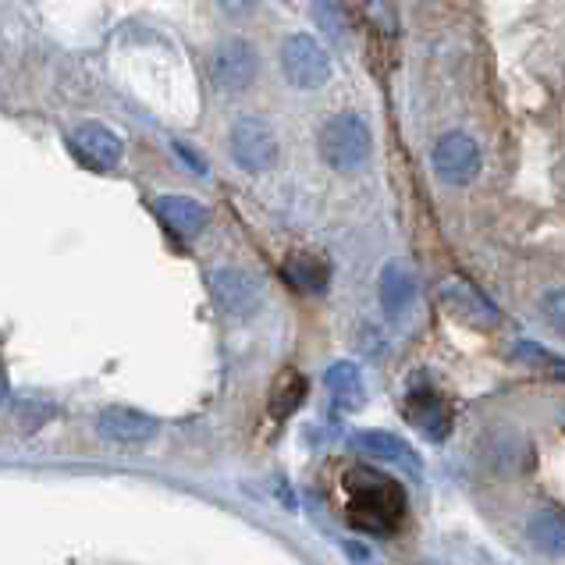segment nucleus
Masks as SVG:
<instances>
[{
    "mask_svg": "<svg viewBox=\"0 0 565 565\" xmlns=\"http://www.w3.org/2000/svg\"><path fill=\"white\" fill-rule=\"evenodd\" d=\"M281 72L288 78V86L320 89L331 78V54L310 32H296V36H288L281 43Z\"/></svg>",
    "mask_w": 565,
    "mask_h": 565,
    "instance_id": "obj_3",
    "label": "nucleus"
},
{
    "mask_svg": "<svg viewBox=\"0 0 565 565\" xmlns=\"http://www.w3.org/2000/svg\"><path fill=\"white\" fill-rule=\"evenodd\" d=\"M153 214L179 238H196L206 228V206L189 196H174V192H168V196H160L153 203Z\"/></svg>",
    "mask_w": 565,
    "mask_h": 565,
    "instance_id": "obj_13",
    "label": "nucleus"
},
{
    "mask_svg": "<svg viewBox=\"0 0 565 565\" xmlns=\"http://www.w3.org/2000/svg\"><path fill=\"white\" fill-rule=\"evenodd\" d=\"M352 451H360L363 459H381V462L402 466V470H409V473H419V456L387 430H360L356 438H352Z\"/></svg>",
    "mask_w": 565,
    "mask_h": 565,
    "instance_id": "obj_12",
    "label": "nucleus"
},
{
    "mask_svg": "<svg viewBox=\"0 0 565 565\" xmlns=\"http://www.w3.org/2000/svg\"><path fill=\"white\" fill-rule=\"evenodd\" d=\"M256 72H260V57H256V46L249 40H224L214 57H210V78L221 93H246L256 83Z\"/></svg>",
    "mask_w": 565,
    "mask_h": 565,
    "instance_id": "obj_5",
    "label": "nucleus"
},
{
    "mask_svg": "<svg viewBox=\"0 0 565 565\" xmlns=\"http://www.w3.org/2000/svg\"><path fill=\"white\" fill-rule=\"evenodd\" d=\"M313 19H317V25L324 29V36H331V40H342L345 36V14H342V8L334 4V0H317L313 4Z\"/></svg>",
    "mask_w": 565,
    "mask_h": 565,
    "instance_id": "obj_19",
    "label": "nucleus"
},
{
    "mask_svg": "<svg viewBox=\"0 0 565 565\" xmlns=\"http://www.w3.org/2000/svg\"><path fill=\"white\" fill-rule=\"evenodd\" d=\"M324 384H328V392L334 395V402L342 409H360L363 406V398H366V392H363V381H360V370H356V363H334L328 374H324Z\"/></svg>",
    "mask_w": 565,
    "mask_h": 565,
    "instance_id": "obj_18",
    "label": "nucleus"
},
{
    "mask_svg": "<svg viewBox=\"0 0 565 565\" xmlns=\"http://www.w3.org/2000/svg\"><path fill=\"white\" fill-rule=\"evenodd\" d=\"M413 299H416L413 270L402 260H392L381 270V306H384V313L387 317H402L413 306Z\"/></svg>",
    "mask_w": 565,
    "mask_h": 565,
    "instance_id": "obj_14",
    "label": "nucleus"
},
{
    "mask_svg": "<svg viewBox=\"0 0 565 565\" xmlns=\"http://www.w3.org/2000/svg\"><path fill=\"white\" fill-rule=\"evenodd\" d=\"M157 427H160L157 416L132 409V406H110L96 416V430H100V438L115 441V445H142V441L153 438Z\"/></svg>",
    "mask_w": 565,
    "mask_h": 565,
    "instance_id": "obj_11",
    "label": "nucleus"
},
{
    "mask_svg": "<svg viewBox=\"0 0 565 565\" xmlns=\"http://www.w3.org/2000/svg\"><path fill=\"white\" fill-rule=\"evenodd\" d=\"M526 534H530V544H534L541 555L565 558V512H555V509L534 512L526 523Z\"/></svg>",
    "mask_w": 565,
    "mask_h": 565,
    "instance_id": "obj_15",
    "label": "nucleus"
},
{
    "mask_svg": "<svg viewBox=\"0 0 565 565\" xmlns=\"http://www.w3.org/2000/svg\"><path fill=\"white\" fill-rule=\"evenodd\" d=\"M441 306L459 320V324L466 328H480V331H491L498 328V320H502V313H498V306L480 292V288H473L470 281L462 278H448L441 281Z\"/></svg>",
    "mask_w": 565,
    "mask_h": 565,
    "instance_id": "obj_7",
    "label": "nucleus"
},
{
    "mask_svg": "<svg viewBox=\"0 0 565 565\" xmlns=\"http://www.w3.org/2000/svg\"><path fill=\"white\" fill-rule=\"evenodd\" d=\"M306 398V377L299 374V370H281L278 377H274L270 384V416L274 419H288Z\"/></svg>",
    "mask_w": 565,
    "mask_h": 565,
    "instance_id": "obj_17",
    "label": "nucleus"
},
{
    "mask_svg": "<svg viewBox=\"0 0 565 565\" xmlns=\"http://www.w3.org/2000/svg\"><path fill=\"white\" fill-rule=\"evenodd\" d=\"M430 164L445 185H456V189L470 185L483 168L480 142L470 132H445L438 142H434Z\"/></svg>",
    "mask_w": 565,
    "mask_h": 565,
    "instance_id": "obj_4",
    "label": "nucleus"
},
{
    "mask_svg": "<svg viewBox=\"0 0 565 565\" xmlns=\"http://www.w3.org/2000/svg\"><path fill=\"white\" fill-rule=\"evenodd\" d=\"M174 157H182L185 164H189V171H196V174H206V160L192 150V147H185V142H174Z\"/></svg>",
    "mask_w": 565,
    "mask_h": 565,
    "instance_id": "obj_22",
    "label": "nucleus"
},
{
    "mask_svg": "<svg viewBox=\"0 0 565 565\" xmlns=\"http://www.w3.org/2000/svg\"><path fill=\"white\" fill-rule=\"evenodd\" d=\"M515 352H520V360L534 363V366H544V370H552V377L565 381V360L552 356V352H544L537 342H520V345H515Z\"/></svg>",
    "mask_w": 565,
    "mask_h": 565,
    "instance_id": "obj_20",
    "label": "nucleus"
},
{
    "mask_svg": "<svg viewBox=\"0 0 565 565\" xmlns=\"http://www.w3.org/2000/svg\"><path fill=\"white\" fill-rule=\"evenodd\" d=\"M320 160L334 171H356L370 160V150H374V132L363 115L356 110H342V115L328 118V125L320 128L317 139Z\"/></svg>",
    "mask_w": 565,
    "mask_h": 565,
    "instance_id": "obj_2",
    "label": "nucleus"
},
{
    "mask_svg": "<svg viewBox=\"0 0 565 565\" xmlns=\"http://www.w3.org/2000/svg\"><path fill=\"white\" fill-rule=\"evenodd\" d=\"M210 288H214V299L228 317H249L256 313V306H260V281L246 270H235V267L214 270Z\"/></svg>",
    "mask_w": 565,
    "mask_h": 565,
    "instance_id": "obj_10",
    "label": "nucleus"
},
{
    "mask_svg": "<svg viewBox=\"0 0 565 565\" xmlns=\"http://www.w3.org/2000/svg\"><path fill=\"white\" fill-rule=\"evenodd\" d=\"M406 416L409 424L424 434L427 441H445L451 434V406L448 398L434 384H413V392L406 398Z\"/></svg>",
    "mask_w": 565,
    "mask_h": 565,
    "instance_id": "obj_8",
    "label": "nucleus"
},
{
    "mask_svg": "<svg viewBox=\"0 0 565 565\" xmlns=\"http://www.w3.org/2000/svg\"><path fill=\"white\" fill-rule=\"evenodd\" d=\"M8 398V381H4V374H0V402Z\"/></svg>",
    "mask_w": 565,
    "mask_h": 565,
    "instance_id": "obj_25",
    "label": "nucleus"
},
{
    "mask_svg": "<svg viewBox=\"0 0 565 565\" xmlns=\"http://www.w3.org/2000/svg\"><path fill=\"white\" fill-rule=\"evenodd\" d=\"M345 494H349V523L363 534H392L406 515V491L381 470L356 466L345 473Z\"/></svg>",
    "mask_w": 565,
    "mask_h": 565,
    "instance_id": "obj_1",
    "label": "nucleus"
},
{
    "mask_svg": "<svg viewBox=\"0 0 565 565\" xmlns=\"http://www.w3.org/2000/svg\"><path fill=\"white\" fill-rule=\"evenodd\" d=\"M345 552H349V558H352V562H366V558H370L366 547H356V544H345Z\"/></svg>",
    "mask_w": 565,
    "mask_h": 565,
    "instance_id": "obj_24",
    "label": "nucleus"
},
{
    "mask_svg": "<svg viewBox=\"0 0 565 565\" xmlns=\"http://www.w3.org/2000/svg\"><path fill=\"white\" fill-rule=\"evenodd\" d=\"M72 150L78 153L83 164H89L96 171H115L121 164V153H125L118 132H110V128L100 125V121L78 125L72 132Z\"/></svg>",
    "mask_w": 565,
    "mask_h": 565,
    "instance_id": "obj_9",
    "label": "nucleus"
},
{
    "mask_svg": "<svg viewBox=\"0 0 565 565\" xmlns=\"http://www.w3.org/2000/svg\"><path fill=\"white\" fill-rule=\"evenodd\" d=\"M541 313L547 317V324L565 334V288H552V292L541 299Z\"/></svg>",
    "mask_w": 565,
    "mask_h": 565,
    "instance_id": "obj_21",
    "label": "nucleus"
},
{
    "mask_svg": "<svg viewBox=\"0 0 565 565\" xmlns=\"http://www.w3.org/2000/svg\"><path fill=\"white\" fill-rule=\"evenodd\" d=\"M232 157L242 171L264 174L278 160V136L264 118H238L232 125Z\"/></svg>",
    "mask_w": 565,
    "mask_h": 565,
    "instance_id": "obj_6",
    "label": "nucleus"
},
{
    "mask_svg": "<svg viewBox=\"0 0 565 565\" xmlns=\"http://www.w3.org/2000/svg\"><path fill=\"white\" fill-rule=\"evenodd\" d=\"M281 274H285V281L292 288H299V292H313V296L324 292L328 281H331V267L313 253H292L285 260Z\"/></svg>",
    "mask_w": 565,
    "mask_h": 565,
    "instance_id": "obj_16",
    "label": "nucleus"
},
{
    "mask_svg": "<svg viewBox=\"0 0 565 565\" xmlns=\"http://www.w3.org/2000/svg\"><path fill=\"white\" fill-rule=\"evenodd\" d=\"M217 8L228 14V19H246V14L256 8V0H217Z\"/></svg>",
    "mask_w": 565,
    "mask_h": 565,
    "instance_id": "obj_23",
    "label": "nucleus"
}]
</instances>
